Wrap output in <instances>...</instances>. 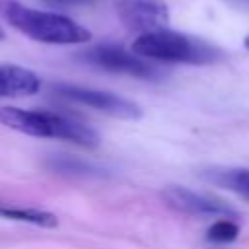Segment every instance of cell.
Instances as JSON below:
<instances>
[{
	"mask_svg": "<svg viewBox=\"0 0 249 249\" xmlns=\"http://www.w3.org/2000/svg\"><path fill=\"white\" fill-rule=\"evenodd\" d=\"M0 16L19 33L37 43L82 45L91 41V33L72 18L58 12L29 8L19 0H0Z\"/></svg>",
	"mask_w": 249,
	"mask_h": 249,
	"instance_id": "obj_1",
	"label": "cell"
},
{
	"mask_svg": "<svg viewBox=\"0 0 249 249\" xmlns=\"http://www.w3.org/2000/svg\"><path fill=\"white\" fill-rule=\"evenodd\" d=\"M0 124L6 128L37 136V138H56L72 142L84 148H95L99 144V132L88 126L86 123L72 119L68 115L39 111V109H21V107H0Z\"/></svg>",
	"mask_w": 249,
	"mask_h": 249,
	"instance_id": "obj_2",
	"label": "cell"
},
{
	"mask_svg": "<svg viewBox=\"0 0 249 249\" xmlns=\"http://www.w3.org/2000/svg\"><path fill=\"white\" fill-rule=\"evenodd\" d=\"M132 51L146 60L181 64H208L220 56V51L206 41L167 27L138 35L132 43Z\"/></svg>",
	"mask_w": 249,
	"mask_h": 249,
	"instance_id": "obj_3",
	"label": "cell"
},
{
	"mask_svg": "<svg viewBox=\"0 0 249 249\" xmlns=\"http://www.w3.org/2000/svg\"><path fill=\"white\" fill-rule=\"evenodd\" d=\"M54 91L68 101L86 105L89 109H95V111L115 117V119L132 121V119L142 117L140 105H136L134 101H130L123 95H117L113 91L93 89V88H86V86H72V84H56Z\"/></svg>",
	"mask_w": 249,
	"mask_h": 249,
	"instance_id": "obj_4",
	"label": "cell"
},
{
	"mask_svg": "<svg viewBox=\"0 0 249 249\" xmlns=\"http://www.w3.org/2000/svg\"><path fill=\"white\" fill-rule=\"evenodd\" d=\"M82 60L88 64H93L97 68L117 72V74H126L134 78H144V80H154L160 76V70L150 64L146 58L138 56L132 49L126 51L121 45H95L82 53Z\"/></svg>",
	"mask_w": 249,
	"mask_h": 249,
	"instance_id": "obj_5",
	"label": "cell"
},
{
	"mask_svg": "<svg viewBox=\"0 0 249 249\" xmlns=\"http://www.w3.org/2000/svg\"><path fill=\"white\" fill-rule=\"evenodd\" d=\"M115 10L121 23L138 35L165 29L169 23V10L161 0H115Z\"/></svg>",
	"mask_w": 249,
	"mask_h": 249,
	"instance_id": "obj_6",
	"label": "cell"
},
{
	"mask_svg": "<svg viewBox=\"0 0 249 249\" xmlns=\"http://www.w3.org/2000/svg\"><path fill=\"white\" fill-rule=\"evenodd\" d=\"M165 202L185 214H195V216H233L235 210L228 206L226 202L206 196L202 193H195L185 187H167L163 191Z\"/></svg>",
	"mask_w": 249,
	"mask_h": 249,
	"instance_id": "obj_7",
	"label": "cell"
},
{
	"mask_svg": "<svg viewBox=\"0 0 249 249\" xmlns=\"http://www.w3.org/2000/svg\"><path fill=\"white\" fill-rule=\"evenodd\" d=\"M41 88V80L29 68L18 64H0V97L33 95Z\"/></svg>",
	"mask_w": 249,
	"mask_h": 249,
	"instance_id": "obj_8",
	"label": "cell"
},
{
	"mask_svg": "<svg viewBox=\"0 0 249 249\" xmlns=\"http://www.w3.org/2000/svg\"><path fill=\"white\" fill-rule=\"evenodd\" d=\"M0 216L8 220H18L25 224H35L41 228H54L58 224L56 216L47 210H37V208H18V206H0Z\"/></svg>",
	"mask_w": 249,
	"mask_h": 249,
	"instance_id": "obj_9",
	"label": "cell"
},
{
	"mask_svg": "<svg viewBox=\"0 0 249 249\" xmlns=\"http://www.w3.org/2000/svg\"><path fill=\"white\" fill-rule=\"evenodd\" d=\"M210 179L235 195L249 198V169H228V171H216L210 175Z\"/></svg>",
	"mask_w": 249,
	"mask_h": 249,
	"instance_id": "obj_10",
	"label": "cell"
},
{
	"mask_svg": "<svg viewBox=\"0 0 249 249\" xmlns=\"http://www.w3.org/2000/svg\"><path fill=\"white\" fill-rule=\"evenodd\" d=\"M237 235H239V226L231 220H218L206 231V239L212 243H231L237 239Z\"/></svg>",
	"mask_w": 249,
	"mask_h": 249,
	"instance_id": "obj_11",
	"label": "cell"
},
{
	"mask_svg": "<svg viewBox=\"0 0 249 249\" xmlns=\"http://www.w3.org/2000/svg\"><path fill=\"white\" fill-rule=\"evenodd\" d=\"M43 2L49 6H54V8H76V6L91 4L95 0H43Z\"/></svg>",
	"mask_w": 249,
	"mask_h": 249,
	"instance_id": "obj_12",
	"label": "cell"
},
{
	"mask_svg": "<svg viewBox=\"0 0 249 249\" xmlns=\"http://www.w3.org/2000/svg\"><path fill=\"white\" fill-rule=\"evenodd\" d=\"M224 2H228V4H231L235 8H247L249 10V0H224Z\"/></svg>",
	"mask_w": 249,
	"mask_h": 249,
	"instance_id": "obj_13",
	"label": "cell"
},
{
	"mask_svg": "<svg viewBox=\"0 0 249 249\" xmlns=\"http://www.w3.org/2000/svg\"><path fill=\"white\" fill-rule=\"evenodd\" d=\"M243 45H245V49H247V51H249V35H247V37H245V41H243Z\"/></svg>",
	"mask_w": 249,
	"mask_h": 249,
	"instance_id": "obj_14",
	"label": "cell"
},
{
	"mask_svg": "<svg viewBox=\"0 0 249 249\" xmlns=\"http://www.w3.org/2000/svg\"><path fill=\"white\" fill-rule=\"evenodd\" d=\"M6 37V33H4V29H2V25H0V41Z\"/></svg>",
	"mask_w": 249,
	"mask_h": 249,
	"instance_id": "obj_15",
	"label": "cell"
}]
</instances>
